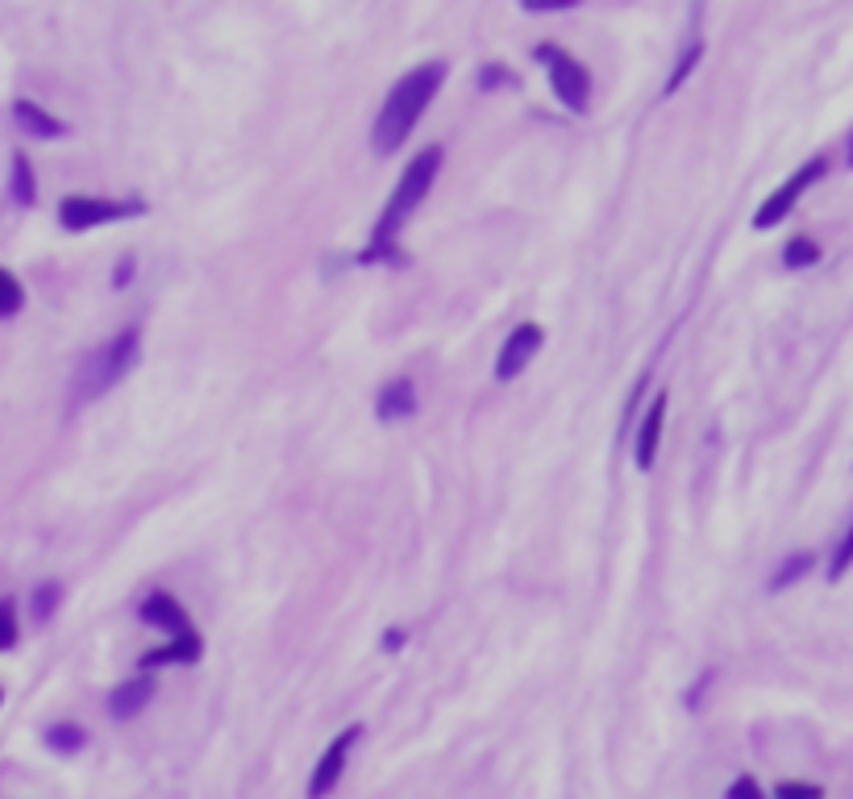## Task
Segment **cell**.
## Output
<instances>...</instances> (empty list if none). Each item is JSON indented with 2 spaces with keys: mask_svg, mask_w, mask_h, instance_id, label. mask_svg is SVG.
<instances>
[{
  "mask_svg": "<svg viewBox=\"0 0 853 799\" xmlns=\"http://www.w3.org/2000/svg\"><path fill=\"white\" fill-rule=\"evenodd\" d=\"M782 262L791 267V271H804V267H816L820 262V246L812 242L807 234H795L787 246H782Z\"/></svg>",
  "mask_w": 853,
  "mask_h": 799,
  "instance_id": "16",
  "label": "cell"
},
{
  "mask_svg": "<svg viewBox=\"0 0 853 799\" xmlns=\"http://www.w3.org/2000/svg\"><path fill=\"white\" fill-rule=\"evenodd\" d=\"M358 737H362V725H350V729H342L330 746H325V753L317 758V766H312V775H309V799H325L333 787H337V778H342V771H346V762H350V753H355Z\"/></svg>",
  "mask_w": 853,
  "mask_h": 799,
  "instance_id": "7",
  "label": "cell"
},
{
  "mask_svg": "<svg viewBox=\"0 0 853 799\" xmlns=\"http://www.w3.org/2000/svg\"><path fill=\"white\" fill-rule=\"evenodd\" d=\"M537 54L549 63V88H554V96L567 105L570 113H588V100H592V75H588V67L574 54H567V50L558 47H542Z\"/></svg>",
  "mask_w": 853,
  "mask_h": 799,
  "instance_id": "6",
  "label": "cell"
},
{
  "mask_svg": "<svg viewBox=\"0 0 853 799\" xmlns=\"http://www.w3.org/2000/svg\"><path fill=\"white\" fill-rule=\"evenodd\" d=\"M59 600H63V588L59 583H42V588L34 591V600H29V612H34V620L38 625H47L54 609H59Z\"/></svg>",
  "mask_w": 853,
  "mask_h": 799,
  "instance_id": "20",
  "label": "cell"
},
{
  "mask_svg": "<svg viewBox=\"0 0 853 799\" xmlns=\"http://www.w3.org/2000/svg\"><path fill=\"white\" fill-rule=\"evenodd\" d=\"M775 799H825V791L812 787V783H779Z\"/></svg>",
  "mask_w": 853,
  "mask_h": 799,
  "instance_id": "24",
  "label": "cell"
},
{
  "mask_svg": "<svg viewBox=\"0 0 853 799\" xmlns=\"http://www.w3.org/2000/svg\"><path fill=\"white\" fill-rule=\"evenodd\" d=\"M143 200H109V196H67L59 205V225L67 234H88L96 225H113L125 217H143Z\"/></svg>",
  "mask_w": 853,
  "mask_h": 799,
  "instance_id": "4",
  "label": "cell"
},
{
  "mask_svg": "<svg viewBox=\"0 0 853 799\" xmlns=\"http://www.w3.org/2000/svg\"><path fill=\"white\" fill-rule=\"evenodd\" d=\"M200 637L196 634H180L171 637V646H163V650H150V654H143V671H154V666H171V662H184V666H191V662L200 659Z\"/></svg>",
  "mask_w": 853,
  "mask_h": 799,
  "instance_id": "14",
  "label": "cell"
},
{
  "mask_svg": "<svg viewBox=\"0 0 853 799\" xmlns=\"http://www.w3.org/2000/svg\"><path fill=\"white\" fill-rule=\"evenodd\" d=\"M437 171H442V146H425L412 163L404 167L400 184H396L392 200H387V209H383L380 221H375V246H371V255H367V259L387 255V246L396 242V234L404 230V221L425 205V196H429V188H433V180H437Z\"/></svg>",
  "mask_w": 853,
  "mask_h": 799,
  "instance_id": "2",
  "label": "cell"
},
{
  "mask_svg": "<svg viewBox=\"0 0 853 799\" xmlns=\"http://www.w3.org/2000/svg\"><path fill=\"white\" fill-rule=\"evenodd\" d=\"M13 118H17V125H22L25 134L29 138H42V142H50V138H63L67 134V125L63 121L54 118V113H47L38 100H13Z\"/></svg>",
  "mask_w": 853,
  "mask_h": 799,
  "instance_id": "13",
  "label": "cell"
},
{
  "mask_svg": "<svg viewBox=\"0 0 853 799\" xmlns=\"http://www.w3.org/2000/svg\"><path fill=\"white\" fill-rule=\"evenodd\" d=\"M704 59V42H691L688 50H683V59H679V67H675V75L666 79V96H675L679 88H683V79H688L691 71H695V63Z\"/></svg>",
  "mask_w": 853,
  "mask_h": 799,
  "instance_id": "21",
  "label": "cell"
},
{
  "mask_svg": "<svg viewBox=\"0 0 853 799\" xmlns=\"http://www.w3.org/2000/svg\"><path fill=\"white\" fill-rule=\"evenodd\" d=\"M845 163L853 167V134H850V150H845Z\"/></svg>",
  "mask_w": 853,
  "mask_h": 799,
  "instance_id": "28",
  "label": "cell"
},
{
  "mask_svg": "<svg viewBox=\"0 0 853 799\" xmlns=\"http://www.w3.org/2000/svg\"><path fill=\"white\" fill-rule=\"evenodd\" d=\"M22 305H25V287L17 283L13 271L0 267V321H4V317H17Z\"/></svg>",
  "mask_w": 853,
  "mask_h": 799,
  "instance_id": "18",
  "label": "cell"
},
{
  "mask_svg": "<svg viewBox=\"0 0 853 799\" xmlns=\"http://www.w3.org/2000/svg\"><path fill=\"white\" fill-rule=\"evenodd\" d=\"M417 408H421V396H417V383H412L408 376L392 379V383H383L380 400H375V417H380L383 425L408 421Z\"/></svg>",
  "mask_w": 853,
  "mask_h": 799,
  "instance_id": "10",
  "label": "cell"
},
{
  "mask_svg": "<svg viewBox=\"0 0 853 799\" xmlns=\"http://www.w3.org/2000/svg\"><path fill=\"white\" fill-rule=\"evenodd\" d=\"M663 425H666V396L658 392L654 404H650V413H645V421H641V429H638V450H633V458H638L641 470H650L654 467V458H658Z\"/></svg>",
  "mask_w": 853,
  "mask_h": 799,
  "instance_id": "12",
  "label": "cell"
},
{
  "mask_svg": "<svg viewBox=\"0 0 853 799\" xmlns=\"http://www.w3.org/2000/svg\"><path fill=\"white\" fill-rule=\"evenodd\" d=\"M583 0H521V9L529 13H563V9H579Z\"/></svg>",
  "mask_w": 853,
  "mask_h": 799,
  "instance_id": "25",
  "label": "cell"
},
{
  "mask_svg": "<svg viewBox=\"0 0 853 799\" xmlns=\"http://www.w3.org/2000/svg\"><path fill=\"white\" fill-rule=\"evenodd\" d=\"M499 84H512V79L504 75V67H499V63L483 67V75H479V88H499Z\"/></svg>",
  "mask_w": 853,
  "mask_h": 799,
  "instance_id": "27",
  "label": "cell"
},
{
  "mask_svg": "<svg viewBox=\"0 0 853 799\" xmlns=\"http://www.w3.org/2000/svg\"><path fill=\"white\" fill-rule=\"evenodd\" d=\"M150 700H154V679H150V675L125 679L118 691L109 696V716H113V721H134Z\"/></svg>",
  "mask_w": 853,
  "mask_h": 799,
  "instance_id": "11",
  "label": "cell"
},
{
  "mask_svg": "<svg viewBox=\"0 0 853 799\" xmlns=\"http://www.w3.org/2000/svg\"><path fill=\"white\" fill-rule=\"evenodd\" d=\"M812 566H816V554H791V558L770 575V591H787L791 583H800Z\"/></svg>",
  "mask_w": 853,
  "mask_h": 799,
  "instance_id": "17",
  "label": "cell"
},
{
  "mask_svg": "<svg viewBox=\"0 0 853 799\" xmlns=\"http://www.w3.org/2000/svg\"><path fill=\"white\" fill-rule=\"evenodd\" d=\"M825 171H829V159H820V155H816V159H807V163L800 167V171H795L782 188H775L766 200H762L758 212H754V230H775L779 221H787V212L800 205V196H804L812 184H820V180H825Z\"/></svg>",
  "mask_w": 853,
  "mask_h": 799,
  "instance_id": "5",
  "label": "cell"
},
{
  "mask_svg": "<svg viewBox=\"0 0 853 799\" xmlns=\"http://www.w3.org/2000/svg\"><path fill=\"white\" fill-rule=\"evenodd\" d=\"M542 342H545V330L537 325V321H524V325H517V330L508 333V342L499 346V358H496L499 383H512V379L521 376L524 367L537 358Z\"/></svg>",
  "mask_w": 853,
  "mask_h": 799,
  "instance_id": "8",
  "label": "cell"
},
{
  "mask_svg": "<svg viewBox=\"0 0 853 799\" xmlns=\"http://www.w3.org/2000/svg\"><path fill=\"white\" fill-rule=\"evenodd\" d=\"M138 354H143V333L121 330L113 342H104L100 351L84 358V367L75 371L72 400L75 404H88V400H100L104 392H113L121 379L134 371Z\"/></svg>",
  "mask_w": 853,
  "mask_h": 799,
  "instance_id": "3",
  "label": "cell"
},
{
  "mask_svg": "<svg viewBox=\"0 0 853 799\" xmlns=\"http://www.w3.org/2000/svg\"><path fill=\"white\" fill-rule=\"evenodd\" d=\"M138 616H143L146 625H154V629H163V634H171V637L196 634V629H191V620H188V612H184V604H180L175 595H166V591L146 595Z\"/></svg>",
  "mask_w": 853,
  "mask_h": 799,
  "instance_id": "9",
  "label": "cell"
},
{
  "mask_svg": "<svg viewBox=\"0 0 853 799\" xmlns=\"http://www.w3.org/2000/svg\"><path fill=\"white\" fill-rule=\"evenodd\" d=\"M9 192H13V200H17L22 209H29V205L38 200V180H34V167H29V159H25L22 150L13 155V180H9Z\"/></svg>",
  "mask_w": 853,
  "mask_h": 799,
  "instance_id": "15",
  "label": "cell"
},
{
  "mask_svg": "<svg viewBox=\"0 0 853 799\" xmlns=\"http://www.w3.org/2000/svg\"><path fill=\"white\" fill-rule=\"evenodd\" d=\"M853 566V520H850V529H845V538L837 541V550H832V566H829V579L837 583L845 570Z\"/></svg>",
  "mask_w": 853,
  "mask_h": 799,
  "instance_id": "23",
  "label": "cell"
},
{
  "mask_svg": "<svg viewBox=\"0 0 853 799\" xmlns=\"http://www.w3.org/2000/svg\"><path fill=\"white\" fill-rule=\"evenodd\" d=\"M47 746L54 753H79L88 746V733L79 725H54V729H47Z\"/></svg>",
  "mask_w": 853,
  "mask_h": 799,
  "instance_id": "19",
  "label": "cell"
},
{
  "mask_svg": "<svg viewBox=\"0 0 853 799\" xmlns=\"http://www.w3.org/2000/svg\"><path fill=\"white\" fill-rule=\"evenodd\" d=\"M0 700H4V691H0Z\"/></svg>",
  "mask_w": 853,
  "mask_h": 799,
  "instance_id": "29",
  "label": "cell"
},
{
  "mask_svg": "<svg viewBox=\"0 0 853 799\" xmlns=\"http://www.w3.org/2000/svg\"><path fill=\"white\" fill-rule=\"evenodd\" d=\"M729 799H766L762 796V787H758V778H750V775H741L729 787Z\"/></svg>",
  "mask_w": 853,
  "mask_h": 799,
  "instance_id": "26",
  "label": "cell"
},
{
  "mask_svg": "<svg viewBox=\"0 0 853 799\" xmlns=\"http://www.w3.org/2000/svg\"><path fill=\"white\" fill-rule=\"evenodd\" d=\"M446 84V63H421L408 75L396 79V88L383 100L380 118H375V155H392L400 150L408 134L417 130V121L425 118V109L433 105V96Z\"/></svg>",
  "mask_w": 853,
  "mask_h": 799,
  "instance_id": "1",
  "label": "cell"
},
{
  "mask_svg": "<svg viewBox=\"0 0 853 799\" xmlns=\"http://www.w3.org/2000/svg\"><path fill=\"white\" fill-rule=\"evenodd\" d=\"M17 634H22V625H17V609H13V600H0V654L17 646Z\"/></svg>",
  "mask_w": 853,
  "mask_h": 799,
  "instance_id": "22",
  "label": "cell"
}]
</instances>
